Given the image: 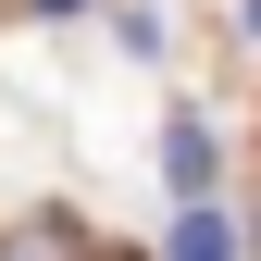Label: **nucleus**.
I'll use <instances>...</instances> for the list:
<instances>
[{
	"instance_id": "1",
	"label": "nucleus",
	"mask_w": 261,
	"mask_h": 261,
	"mask_svg": "<svg viewBox=\"0 0 261 261\" xmlns=\"http://www.w3.org/2000/svg\"><path fill=\"white\" fill-rule=\"evenodd\" d=\"M162 174H174L187 199H212V124H199V112H174V124H162Z\"/></svg>"
},
{
	"instance_id": "2",
	"label": "nucleus",
	"mask_w": 261,
	"mask_h": 261,
	"mask_svg": "<svg viewBox=\"0 0 261 261\" xmlns=\"http://www.w3.org/2000/svg\"><path fill=\"white\" fill-rule=\"evenodd\" d=\"M162 261H237V224H224L212 199H187V224L162 237Z\"/></svg>"
},
{
	"instance_id": "3",
	"label": "nucleus",
	"mask_w": 261,
	"mask_h": 261,
	"mask_svg": "<svg viewBox=\"0 0 261 261\" xmlns=\"http://www.w3.org/2000/svg\"><path fill=\"white\" fill-rule=\"evenodd\" d=\"M0 261H75V224H13Z\"/></svg>"
},
{
	"instance_id": "4",
	"label": "nucleus",
	"mask_w": 261,
	"mask_h": 261,
	"mask_svg": "<svg viewBox=\"0 0 261 261\" xmlns=\"http://www.w3.org/2000/svg\"><path fill=\"white\" fill-rule=\"evenodd\" d=\"M249 261H261V212H249Z\"/></svg>"
},
{
	"instance_id": "5",
	"label": "nucleus",
	"mask_w": 261,
	"mask_h": 261,
	"mask_svg": "<svg viewBox=\"0 0 261 261\" xmlns=\"http://www.w3.org/2000/svg\"><path fill=\"white\" fill-rule=\"evenodd\" d=\"M50 13H75V0H50Z\"/></svg>"
}]
</instances>
